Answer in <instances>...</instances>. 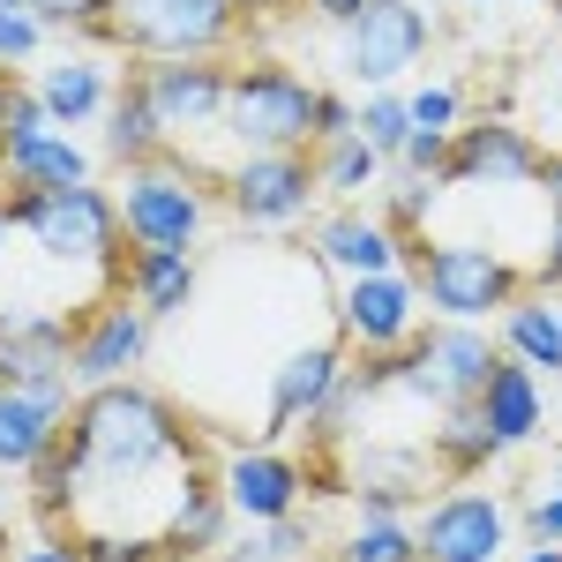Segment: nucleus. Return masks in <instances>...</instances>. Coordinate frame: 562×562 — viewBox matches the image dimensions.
Wrapping results in <instances>:
<instances>
[{"label": "nucleus", "mask_w": 562, "mask_h": 562, "mask_svg": "<svg viewBox=\"0 0 562 562\" xmlns=\"http://www.w3.org/2000/svg\"><path fill=\"white\" fill-rule=\"evenodd\" d=\"M352 135H360L375 158H397V150H405V135H413L405 98H397V90H368V98L352 105Z\"/></svg>", "instance_id": "29"}, {"label": "nucleus", "mask_w": 562, "mask_h": 562, "mask_svg": "<svg viewBox=\"0 0 562 562\" xmlns=\"http://www.w3.org/2000/svg\"><path fill=\"white\" fill-rule=\"evenodd\" d=\"M525 562H562V548H548V540H532V555Z\"/></svg>", "instance_id": "45"}, {"label": "nucleus", "mask_w": 562, "mask_h": 562, "mask_svg": "<svg viewBox=\"0 0 562 562\" xmlns=\"http://www.w3.org/2000/svg\"><path fill=\"white\" fill-rule=\"evenodd\" d=\"M225 60L217 53H166V60H135L128 90L150 105V121L166 135H203L225 113Z\"/></svg>", "instance_id": "9"}, {"label": "nucleus", "mask_w": 562, "mask_h": 562, "mask_svg": "<svg viewBox=\"0 0 562 562\" xmlns=\"http://www.w3.org/2000/svg\"><path fill=\"white\" fill-rule=\"evenodd\" d=\"M435 45V23L420 0H360L338 23V68L360 90H397Z\"/></svg>", "instance_id": "6"}, {"label": "nucleus", "mask_w": 562, "mask_h": 562, "mask_svg": "<svg viewBox=\"0 0 562 562\" xmlns=\"http://www.w3.org/2000/svg\"><path fill=\"white\" fill-rule=\"evenodd\" d=\"M0 180H8V188H83L90 150L68 128L15 135V143H0Z\"/></svg>", "instance_id": "22"}, {"label": "nucleus", "mask_w": 562, "mask_h": 562, "mask_svg": "<svg viewBox=\"0 0 562 562\" xmlns=\"http://www.w3.org/2000/svg\"><path fill=\"white\" fill-rule=\"evenodd\" d=\"M413 540H420V562H503L510 510L487 487H450V495H435L428 510H420Z\"/></svg>", "instance_id": "10"}, {"label": "nucleus", "mask_w": 562, "mask_h": 562, "mask_svg": "<svg viewBox=\"0 0 562 562\" xmlns=\"http://www.w3.org/2000/svg\"><path fill=\"white\" fill-rule=\"evenodd\" d=\"M83 562H173L158 532H76Z\"/></svg>", "instance_id": "33"}, {"label": "nucleus", "mask_w": 562, "mask_h": 562, "mask_svg": "<svg viewBox=\"0 0 562 562\" xmlns=\"http://www.w3.org/2000/svg\"><path fill=\"white\" fill-rule=\"evenodd\" d=\"M532 173H540V143L518 121H465L450 135L442 188H532Z\"/></svg>", "instance_id": "13"}, {"label": "nucleus", "mask_w": 562, "mask_h": 562, "mask_svg": "<svg viewBox=\"0 0 562 562\" xmlns=\"http://www.w3.org/2000/svg\"><path fill=\"white\" fill-rule=\"evenodd\" d=\"M555 8H562V0H555Z\"/></svg>", "instance_id": "55"}, {"label": "nucleus", "mask_w": 562, "mask_h": 562, "mask_svg": "<svg viewBox=\"0 0 562 562\" xmlns=\"http://www.w3.org/2000/svg\"><path fill=\"white\" fill-rule=\"evenodd\" d=\"M8 225L31 233L38 262L53 270H90L98 285L121 278V256H128V233H121V203L83 180V188H8Z\"/></svg>", "instance_id": "2"}, {"label": "nucleus", "mask_w": 562, "mask_h": 562, "mask_svg": "<svg viewBox=\"0 0 562 562\" xmlns=\"http://www.w3.org/2000/svg\"><path fill=\"white\" fill-rule=\"evenodd\" d=\"M195 256H180V248H128L121 256V278H113V293L121 301H135L150 323L158 315H180V307L195 301Z\"/></svg>", "instance_id": "21"}, {"label": "nucleus", "mask_w": 562, "mask_h": 562, "mask_svg": "<svg viewBox=\"0 0 562 562\" xmlns=\"http://www.w3.org/2000/svg\"><path fill=\"white\" fill-rule=\"evenodd\" d=\"M45 38H53V31L38 23V8H15V0H0V76H15L23 60H38Z\"/></svg>", "instance_id": "31"}, {"label": "nucleus", "mask_w": 562, "mask_h": 562, "mask_svg": "<svg viewBox=\"0 0 562 562\" xmlns=\"http://www.w3.org/2000/svg\"><path fill=\"white\" fill-rule=\"evenodd\" d=\"M315 98L323 90L278 68V60H256V68H233L225 76V113L217 128L233 135L240 150H307L315 143Z\"/></svg>", "instance_id": "4"}, {"label": "nucleus", "mask_w": 562, "mask_h": 562, "mask_svg": "<svg viewBox=\"0 0 562 562\" xmlns=\"http://www.w3.org/2000/svg\"><path fill=\"white\" fill-rule=\"evenodd\" d=\"M555 315H562V301H555Z\"/></svg>", "instance_id": "53"}, {"label": "nucleus", "mask_w": 562, "mask_h": 562, "mask_svg": "<svg viewBox=\"0 0 562 562\" xmlns=\"http://www.w3.org/2000/svg\"><path fill=\"white\" fill-rule=\"evenodd\" d=\"M420 330V285L413 270H368L338 285V338L360 352H390Z\"/></svg>", "instance_id": "12"}, {"label": "nucleus", "mask_w": 562, "mask_h": 562, "mask_svg": "<svg viewBox=\"0 0 562 562\" xmlns=\"http://www.w3.org/2000/svg\"><path fill=\"white\" fill-rule=\"evenodd\" d=\"M330 562H420V540H413V525L390 518V510H360Z\"/></svg>", "instance_id": "28"}, {"label": "nucleus", "mask_w": 562, "mask_h": 562, "mask_svg": "<svg viewBox=\"0 0 562 562\" xmlns=\"http://www.w3.org/2000/svg\"><path fill=\"white\" fill-rule=\"evenodd\" d=\"M428 450H435V465H442V473H480V465H495V458H503V442L487 435V420L473 413V397L435 413V442H428Z\"/></svg>", "instance_id": "27"}, {"label": "nucleus", "mask_w": 562, "mask_h": 562, "mask_svg": "<svg viewBox=\"0 0 562 562\" xmlns=\"http://www.w3.org/2000/svg\"><path fill=\"white\" fill-rule=\"evenodd\" d=\"M555 487H562V473H555Z\"/></svg>", "instance_id": "54"}, {"label": "nucleus", "mask_w": 562, "mask_h": 562, "mask_svg": "<svg viewBox=\"0 0 562 562\" xmlns=\"http://www.w3.org/2000/svg\"><path fill=\"white\" fill-rule=\"evenodd\" d=\"M0 113H8V76H0Z\"/></svg>", "instance_id": "49"}, {"label": "nucleus", "mask_w": 562, "mask_h": 562, "mask_svg": "<svg viewBox=\"0 0 562 562\" xmlns=\"http://www.w3.org/2000/svg\"><path fill=\"white\" fill-rule=\"evenodd\" d=\"M338 383H346V338L293 346L278 368H270V428H307Z\"/></svg>", "instance_id": "17"}, {"label": "nucleus", "mask_w": 562, "mask_h": 562, "mask_svg": "<svg viewBox=\"0 0 562 562\" xmlns=\"http://www.w3.org/2000/svg\"><path fill=\"white\" fill-rule=\"evenodd\" d=\"M525 525H532V540H548V548H562V487H548V495H532V503H525Z\"/></svg>", "instance_id": "38"}, {"label": "nucleus", "mask_w": 562, "mask_h": 562, "mask_svg": "<svg viewBox=\"0 0 562 562\" xmlns=\"http://www.w3.org/2000/svg\"><path fill=\"white\" fill-rule=\"evenodd\" d=\"M225 562H301L307 555V525L293 518H278V525H262L256 540H233V548H217Z\"/></svg>", "instance_id": "34"}, {"label": "nucleus", "mask_w": 562, "mask_h": 562, "mask_svg": "<svg viewBox=\"0 0 562 562\" xmlns=\"http://www.w3.org/2000/svg\"><path fill=\"white\" fill-rule=\"evenodd\" d=\"M233 8H240V23H248V15H270V8H285V0H233Z\"/></svg>", "instance_id": "44"}, {"label": "nucleus", "mask_w": 562, "mask_h": 562, "mask_svg": "<svg viewBox=\"0 0 562 562\" xmlns=\"http://www.w3.org/2000/svg\"><path fill=\"white\" fill-rule=\"evenodd\" d=\"M532 188H540V195L555 203V217H562V158H548V150H540V173H532Z\"/></svg>", "instance_id": "42"}, {"label": "nucleus", "mask_w": 562, "mask_h": 562, "mask_svg": "<svg viewBox=\"0 0 562 562\" xmlns=\"http://www.w3.org/2000/svg\"><path fill=\"white\" fill-rule=\"evenodd\" d=\"M405 121H413V135H458L465 128V90L458 83H420L405 98Z\"/></svg>", "instance_id": "30"}, {"label": "nucleus", "mask_w": 562, "mask_h": 562, "mask_svg": "<svg viewBox=\"0 0 562 562\" xmlns=\"http://www.w3.org/2000/svg\"><path fill=\"white\" fill-rule=\"evenodd\" d=\"M0 562H8V540H0Z\"/></svg>", "instance_id": "50"}, {"label": "nucleus", "mask_w": 562, "mask_h": 562, "mask_svg": "<svg viewBox=\"0 0 562 562\" xmlns=\"http://www.w3.org/2000/svg\"><path fill=\"white\" fill-rule=\"evenodd\" d=\"M98 128H105V158H113L121 173H128V166H150V158H166V150H173V135L150 121V105H143L128 83L113 90V105H105V121H98Z\"/></svg>", "instance_id": "26"}, {"label": "nucleus", "mask_w": 562, "mask_h": 562, "mask_svg": "<svg viewBox=\"0 0 562 562\" xmlns=\"http://www.w3.org/2000/svg\"><path fill=\"white\" fill-rule=\"evenodd\" d=\"M240 31L233 0H113V45H135L143 60L166 53H225Z\"/></svg>", "instance_id": "8"}, {"label": "nucleus", "mask_w": 562, "mask_h": 562, "mask_svg": "<svg viewBox=\"0 0 562 562\" xmlns=\"http://www.w3.org/2000/svg\"><path fill=\"white\" fill-rule=\"evenodd\" d=\"M458 8H495V0H458Z\"/></svg>", "instance_id": "48"}, {"label": "nucleus", "mask_w": 562, "mask_h": 562, "mask_svg": "<svg viewBox=\"0 0 562 562\" xmlns=\"http://www.w3.org/2000/svg\"><path fill=\"white\" fill-rule=\"evenodd\" d=\"M503 360H518L532 375H562V315L540 293H518L503 307Z\"/></svg>", "instance_id": "24"}, {"label": "nucleus", "mask_w": 562, "mask_h": 562, "mask_svg": "<svg viewBox=\"0 0 562 562\" xmlns=\"http://www.w3.org/2000/svg\"><path fill=\"white\" fill-rule=\"evenodd\" d=\"M217 487H225V510L248 525H278L301 510L307 495V473L285 458V450H233L225 458V473H217Z\"/></svg>", "instance_id": "15"}, {"label": "nucleus", "mask_w": 562, "mask_h": 562, "mask_svg": "<svg viewBox=\"0 0 562 562\" xmlns=\"http://www.w3.org/2000/svg\"><path fill=\"white\" fill-rule=\"evenodd\" d=\"M38 128H53V113L38 105V90L8 83V113H0V143H15V135H38Z\"/></svg>", "instance_id": "36"}, {"label": "nucleus", "mask_w": 562, "mask_h": 562, "mask_svg": "<svg viewBox=\"0 0 562 562\" xmlns=\"http://www.w3.org/2000/svg\"><path fill=\"white\" fill-rule=\"evenodd\" d=\"M435 473V450L420 442H360L346 458V487L360 510H390V518H405L413 503H420V487Z\"/></svg>", "instance_id": "16"}, {"label": "nucleus", "mask_w": 562, "mask_h": 562, "mask_svg": "<svg viewBox=\"0 0 562 562\" xmlns=\"http://www.w3.org/2000/svg\"><path fill=\"white\" fill-rule=\"evenodd\" d=\"M352 128V98H338V90H323L315 98V143H330V135Z\"/></svg>", "instance_id": "39"}, {"label": "nucleus", "mask_w": 562, "mask_h": 562, "mask_svg": "<svg viewBox=\"0 0 562 562\" xmlns=\"http://www.w3.org/2000/svg\"><path fill=\"white\" fill-rule=\"evenodd\" d=\"M435 195H442V180H420V173H405L397 180V188H390V225H397V233H413V225H420V217L435 211Z\"/></svg>", "instance_id": "35"}, {"label": "nucleus", "mask_w": 562, "mask_h": 562, "mask_svg": "<svg viewBox=\"0 0 562 562\" xmlns=\"http://www.w3.org/2000/svg\"><path fill=\"white\" fill-rule=\"evenodd\" d=\"M38 105L53 113V128H83V121H105L113 105V76L98 68V53H60V60H38Z\"/></svg>", "instance_id": "20"}, {"label": "nucleus", "mask_w": 562, "mask_h": 562, "mask_svg": "<svg viewBox=\"0 0 562 562\" xmlns=\"http://www.w3.org/2000/svg\"><path fill=\"white\" fill-rule=\"evenodd\" d=\"M113 203H121L128 248H180V256H195V240L211 225V188H203V173L195 166H173V158L128 166Z\"/></svg>", "instance_id": "5"}, {"label": "nucleus", "mask_w": 562, "mask_h": 562, "mask_svg": "<svg viewBox=\"0 0 562 562\" xmlns=\"http://www.w3.org/2000/svg\"><path fill=\"white\" fill-rule=\"evenodd\" d=\"M307 166H315V188L323 195H338V203H368L375 188H383V166L390 158H375L360 135H330V143H307Z\"/></svg>", "instance_id": "25"}, {"label": "nucleus", "mask_w": 562, "mask_h": 562, "mask_svg": "<svg viewBox=\"0 0 562 562\" xmlns=\"http://www.w3.org/2000/svg\"><path fill=\"white\" fill-rule=\"evenodd\" d=\"M60 428H68V413H53V405L31 397V390L0 383V473H31L38 450L60 442Z\"/></svg>", "instance_id": "23"}, {"label": "nucleus", "mask_w": 562, "mask_h": 562, "mask_svg": "<svg viewBox=\"0 0 562 562\" xmlns=\"http://www.w3.org/2000/svg\"><path fill=\"white\" fill-rule=\"evenodd\" d=\"M15 8H31V0H15Z\"/></svg>", "instance_id": "51"}, {"label": "nucleus", "mask_w": 562, "mask_h": 562, "mask_svg": "<svg viewBox=\"0 0 562 562\" xmlns=\"http://www.w3.org/2000/svg\"><path fill=\"white\" fill-rule=\"evenodd\" d=\"M315 166L307 150H240L225 173H217V203L240 217V225H301L315 217Z\"/></svg>", "instance_id": "7"}, {"label": "nucleus", "mask_w": 562, "mask_h": 562, "mask_svg": "<svg viewBox=\"0 0 562 562\" xmlns=\"http://www.w3.org/2000/svg\"><path fill=\"white\" fill-rule=\"evenodd\" d=\"M8 562H83V555H76V540H53V532H38L31 548H8Z\"/></svg>", "instance_id": "40"}, {"label": "nucleus", "mask_w": 562, "mask_h": 562, "mask_svg": "<svg viewBox=\"0 0 562 562\" xmlns=\"http://www.w3.org/2000/svg\"><path fill=\"white\" fill-rule=\"evenodd\" d=\"M150 360V315L135 301H98L76 315V338H68V375L76 390H98V383H128L135 368Z\"/></svg>", "instance_id": "11"}, {"label": "nucleus", "mask_w": 562, "mask_h": 562, "mask_svg": "<svg viewBox=\"0 0 562 562\" xmlns=\"http://www.w3.org/2000/svg\"><path fill=\"white\" fill-rule=\"evenodd\" d=\"M307 256L323 262V270H338V278H368V270H405V233L375 217L368 203H338V211L315 217V233H307Z\"/></svg>", "instance_id": "14"}, {"label": "nucleus", "mask_w": 562, "mask_h": 562, "mask_svg": "<svg viewBox=\"0 0 562 562\" xmlns=\"http://www.w3.org/2000/svg\"><path fill=\"white\" fill-rule=\"evenodd\" d=\"M301 8H307V15H323V23H346L360 0H301Z\"/></svg>", "instance_id": "43"}, {"label": "nucleus", "mask_w": 562, "mask_h": 562, "mask_svg": "<svg viewBox=\"0 0 562 562\" xmlns=\"http://www.w3.org/2000/svg\"><path fill=\"white\" fill-rule=\"evenodd\" d=\"M45 31H83V38L113 45V0H31Z\"/></svg>", "instance_id": "32"}, {"label": "nucleus", "mask_w": 562, "mask_h": 562, "mask_svg": "<svg viewBox=\"0 0 562 562\" xmlns=\"http://www.w3.org/2000/svg\"><path fill=\"white\" fill-rule=\"evenodd\" d=\"M540 285H562V217L548 225V248H540Z\"/></svg>", "instance_id": "41"}, {"label": "nucleus", "mask_w": 562, "mask_h": 562, "mask_svg": "<svg viewBox=\"0 0 562 562\" xmlns=\"http://www.w3.org/2000/svg\"><path fill=\"white\" fill-rule=\"evenodd\" d=\"M8 233H15V225H8V211H0V262H8Z\"/></svg>", "instance_id": "46"}, {"label": "nucleus", "mask_w": 562, "mask_h": 562, "mask_svg": "<svg viewBox=\"0 0 562 562\" xmlns=\"http://www.w3.org/2000/svg\"><path fill=\"white\" fill-rule=\"evenodd\" d=\"M540 8H555V0H540Z\"/></svg>", "instance_id": "52"}, {"label": "nucleus", "mask_w": 562, "mask_h": 562, "mask_svg": "<svg viewBox=\"0 0 562 562\" xmlns=\"http://www.w3.org/2000/svg\"><path fill=\"white\" fill-rule=\"evenodd\" d=\"M0 540H8V495H0Z\"/></svg>", "instance_id": "47"}, {"label": "nucleus", "mask_w": 562, "mask_h": 562, "mask_svg": "<svg viewBox=\"0 0 562 562\" xmlns=\"http://www.w3.org/2000/svg\"><path fill=\"white\" fill-rule=\"evenodd\" d=\"M405 173H420V180H442L450 173V135H405Z\"/></svg>", "instance_id": "37"}, {"label": "nucleus", "mask_w": 562, "mask_h": 562, "mask_svg": "<svg viewBox=\"0 0 562 562\" xmlns=\"http://www.w3.org/2000/svg\"><path fill=\"white\" fill-rule=\"evenodd\" d=\"M225 525H233V510H225L217 473H211V465H188V473H180V487H173V510H166V525H158L166 555H173V562L217 555V548H225Z\"/></svg>", "instance_id": "18"}, {"label": "nucleus", "mask_w": 562, "mask_h": 562, "mask_svg": "<svg viewBox=\"0 0 562 562\" xmlns=\"http://www.w3.org/2000/svg\"><path fill=\"white\" fill-rule=\"evenodd\" d=\"M473 413L487 420V435H495L503 450H518V442H532V435L548 428V390H540V375H532V368L495 360V375L473 390Z\"/></svg>", "instance_id": "19"}, {"label": "nucleus", "mask_w": 562, "mask_h": 562, "mask_svg": "<svg viewBox=\"0 0 562 562\" xmlns=\"http://www.w3.org/2000/svg\"><path fill=\"white\" fill-rule=\"evenodd\" d=\"M405 270H413L420 307L435 323H487L525 293L518 262L480 248V240H420V233H405Z\"/></svg>", "instance_id": "3"}, {"label": "nucleus", "mask_w": 562, "mask_h": 562, "mask_svg": "<svg viewBox=\"0 0 562 562\" xmlns=\"http://www.w3.org/2000/svg\"><path fill=\"white\" fill-rule=\"evenodd\" d=\"M68 458H76V495L83 487H135L166 465H203V442L158 390L143 383H98L68 413Z\"/></svg>", "instance_id": "1"}]
</instances>
